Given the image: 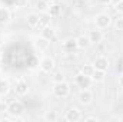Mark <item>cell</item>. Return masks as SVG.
I'll return each instance as SVG.
<instances>
[{
    "instance_id": "1",
    "label": "cell",
    "mask_w": 123,
    "mask_h": 122,
    "mask_svg": "<svg viewBox=\"0 0 123 122\" xmlns=\"http://www.w3.org/2000/svg\"><path fill=\"white\" fill-rule=\"evenodd\" d=\"M70 93V85L67 82H59V83H55L53 85V95L56 98H67Z\"/></svg>"
},
{
    "instance_id": "2",
    "label": "cell",
    "mask_w": 123,
    "mask_h": 122,
    "mask_svg": "<svg viewBox=\"0 0 123 122\" xmlns=\"http://www.w3.org/2000/svg\"><path fill=\"white\" fill-rule=\"evenodd\" d=\"M23 112H25V106H23V103L19 102V101H13V102H10L9 106H7V114H9L12 118H20V116L23 115Z\"/></svg>"
},
{
    "instance_id": "3",
    "label": "cell",
    "mask_w": 123,
    "mask_h": 122,
    "mask_svg": "<svg viewBox=\"0 0 123 122\" xmlns=\"http://www.w3.org/2000/svg\"><path fill=\"white\" fill-rule=\"evenodd\" d=\"M112 23V17L107 14V13H99L96 17H94V25L97 29H107Z\"/></svg>"
},
{
    "instance_id": "4",
    "label": "cell",
    "mask_w": 123,
    "mask_h": 122,
    "mask_svg": "<svg viewBox=\"0 0 123 122\" xmlns=\"http://www.w3.org/2000/svg\"><path fill=\"white\" fill-rule=\"evenodd\" d=\"M74 83H76L80 89H87V88L90 86V83H92V78H90V76H86V75H83V73L80 72V73H77V75L74 76Z\"/></svg>"
},
{
    "instance_id": "5",
    "label": "cell",
    "mask_w": 123,
    "mask_h": 122,
    "mask_svg": "<svg viewBox=\"0 0 123 122\" xmlns=\"http://www.w3.org/2000/svg\"><path fill=\"white\" fill-rule=\"evenodd\" d=\"M39 66H40V69H42L44 73H50V72H53V69H55V61H53V58H50V56H44V58H42Z\"/></svg>"
},
{
    "instance_id": "6",
    "label": "cell",
    "mask_w": 123,
    "mask_h": 122,
    "mask_svg": "<svg viewBox=\"0 0 123 122\" xmlns=\"http://www.w3.org/2000/svg\"><path fill=\"white\" fill-rule=\"evenodd\" d=\"M62 49H63V52H66V53H74V52L79 49V46H77V39H67V40H64L63 45H62Z\"/></svg>"
},
{
    "instance_id": "7",
    "label": "cell",
    "mask_w": 123,
    "mask_h": 122,
    "mask_svg": "<svg viewBox=\"0 0 123 122\" xmlns=\"http://www.w3.org/2000/svg\"><path fill=\"white\" fill-rule=\"evenodd\" d=\"M64 119L67 122H77L82 119V114L77 108H70L66 111V115H64Z\"/></svg>"
},
{
    "instance_id": "8",
    "label": "cell",
    "mask_w": 123,
    "mask_h": 122,
    "mask_svg": "<svg viewBox=\"0 0 123 122\" xmlns=\"http://www.w3.org/2000/svg\"><path fill=\"white\" fill-rule=\"evenodd\" d=\"M93 66H94V69H99V70H107L109 69V66H110V63H109V59L106 58V56H97L94 62H93Z\"/></svg>"
},
{
    "instance_id": "9",
    "label": "cell",
    "mask_w": 123,
    "mask_h": 122,
    "mask_svg": "<svg viewBox=\"0 0 123 122\" xmlns=\"http://www.w3.org/2000/svg\"><path fill=\"white\" fill-rule=\"evenodd\" d=\"M87 37H89V40H90V43H94V45H99L102 40H103V37H105V34H103V32L102 29H93V30L89 32V34H87Z\"/></svg>"
},
{
    "instance_id": "10",
    "label": "cell",
    "mask_w": 123,
    "mask_h": 122,
    "mask_svg": "<svg viewBox=\"0 0 123 122\" xmlns=\"http://www.w3.org/2000/svg\"><path fill=\"white\" fill-rule=\"evenodd\" d=\"M77 99H79V103L89 105V103L93 102V93L89 89H82L80 93H79V96H77Z\"/></svg>"
},
{
    "instance_id": "11",
    "label": "cell",
    "mask_w": 123,
    "mask_h": 122,
    "mask_svg": "<svg viewBox=\"0 0 123 122\" xmlns=\"http://www.w3.org/2000/svg\"><path fill=\"white\" fill-rule=\"evenodd\" d=\"M14 92H16V95H19V96L27 95V93H29V85H27V82L23 81V79H20V81L16 83V86H14Z\"/></svg>"
},
{
    "instance_id": "12",
    "label": "cell",
    "mask_w": 123,
    "mask_h": 122,
    "mask_svg": "<svg viewBox=\"0 0 123 122\" xmlns=\"http://www.w3.org/2000/svg\"><path fill=\"white\" fill-rule=\"evenodd\" d=\"M26 23L27 26L31 27V29H36L40 26V19H39V14L37 13H29L26 16Z\"/></svg>"
},
{
    "instance_id": "13",
    "label": "cell",
    "mask_w": 123,
    "mask_h": 122,
    "mask_svg": "<svg viewBox=\"0 0 123 122\" xmlns=\"http://www.w3.org/2000/svg\"><path fill=\"white\" fill-rule=\"evenodd\" d=\"M40 34H42V37H44L47 40H53L55 36H56V32H55L53 27H50V26H43V29L40 30Z\"/></svg>"
},
{
    "instance_id": "14",
    "label": "cell",
    "mask_w": 123,
    "mask_h": 122,
    "mask_svg": "<svg viewBox=\"0 0 123 122\" xmlns=\"http://www.w3.org/2000/svg\"><path fill=\"white\" fill-rule=\"evenodd\" d=\"M10 20V10L7 7H0V25H6Z\"/></svg>"
},
{
    "instance_id": "15",
    "label": "cell",
    "mask_w": 123,
    "mask_h": 122,
    "mask_svg": "<svg viewBox=\"0 0 123 122\" xmlns=\"http://www.w3.org/2000/svg\"><path fill=\"white\" fill-rule=\"evenodd\" d=\"M89 45H90V40H89L87 34H82V36L77 37V46H79V49H86V47H89Z\"/></svg>"
},
{
    "instance_id": "16",
    "label": "cell",
    "mask_w": 123,
    "mask_h": 122,
    "mask_svg": "<svg viewBox=\"0 0 123 122\" xmlns=\"http://www.w3.org/2000/svg\"><path fill=\"white\" fill-rule=\"evenodd\" d=\"M49 46H50V40H47V39H44V37H40V39L36 40V47H37L39 50H47Z\"/></svg>"
},
{
    "instance_id": "17",
    "label": "cell",
    "mask_w": 123,
    "mask_h": 122,
    "mask_svg": "<svg viewBox=\"0 0 123 122\" xmlns=\"http://www.w3.org/2000/svg\"><path fill=\"white\" fill-rule=\"evenodd\" d=\"M47 13H49L52 17H59L62 14V6L60 4H52V6H49Z\"/></svg>"
},
{
    "instance_id": "18",
    "label": "cell",
    "mask_w": 123,
    "mask_h": 122,
    "mask_svg": "<svg viewBox=\"0 0 123 122\" xmlns=\"http://www.w3.org/2000/svg\"><path fill=\"white\" fill-rule=\"evenodd\" d=\"M106 76V72L105 70H99V69H94L93 75L90 76L92 78V82H102Z\"/></svg>"
},
{
    "instance_id": "19",
    "label": "cell",
    "mask_w": 123,
    "mask_h": 122,
    "mask_svg": "<svg viewBox=\"0 0 123 122\" xmlns=\"http://www.w3.org/2000/svg\"><path fill=\"white\" fill-rule=\"evenodd\" d=\"M36 9L40 12V13H46L49 10V3L46 0H37L36 1Z\"/></svg>"
},
{
    "instance_id": "20",
    "label": "cell",
    "mask_w": 123,
    "mask_h": 122,
    "mask_svg": "<svg viewBox=\"0 0 123 122\" xmlns=\"http://www.w3.org/2000/svg\"><path fill=\"white\" fill-rule=\"evenodd\" d=\"M80 72H82L83 75H86V76H92L93 72H94V66H93V63H86V65H83L82 69H80Z\"/></svg>"
},
{
    "instance_id": "21",
    "label": "cell",
    "mask_w": 123,
    "mask_h": 122,
    "mask_svg": "<svg viewBox=\"0 0 123 122\" xmlns=\"http://www.w3.org/2000/svg\"><path fill=\"white\" fill-rule=\"evenodd\" d=\"M39 19H40V26L43 27V26H49V25H50V19H52V16L46 12V13L39 14Z\"/></svg>"
},
{
    "instance_id": "22",
    "label": "cell",
    "mask_w": 123,
    "mask_h": 122,
    "mask_svg": "<svg viewBox=\"0 0 123 122\" xmlns=\"http://www.w3.org/2000/svg\"><path fill=\"white\" fill-rule=\"evenodd\" d=\"M63 81H64V73L62 70H57V72L53 73V76H52V82L53 83H59V82H63Z\"/></svg>"
},
{
    "instance_id": "23",
    "label": "cell",
    "mask_w": 123,
    "mask_h": 122,
    "mask_svg": "<svg viewBox=\"0 0 123 122\" xmlns=\"http://www.w3.org/2000/svg\"><path fill=\"white\" fill-rule=\"evenodd\" d=\"M57 114L55 112V111H49V112H46V115H44V121L47 122H56L57 121Z\"/></svg>"
},
{
    "instance_id": "24",
    "label": "cell",
    "mask_w": 123,
    "mask_h": 122,
    "mask_svg": "<svg viewBox=\"0 0 123 122\" xmlns=\"http://www.w3.org/2000/svg\"><path fill=\"white\" fill-rule=\"evenodd\" d=\"M7 91H9V83L0 79V95H4Z\"/></svg>"
},
{
    "instance_id": "25",
    "label": "cell",
    "mask_w": 123,
    "mask_h": 122,
    "mask_svg": "<svg viewBox=\"0 0 123 122\" xmlns=\"http://www.w3.org/2000/svg\"><path fill=\"white\" fill-rule=\"evenodd\" d=\"M115 27H116V30H123V17L116 19V22H115Z\"/></svg>"
},
{
    "instance_id": "26",
    "label": "cell",
    "mask_w": 123,
    "mask_h": 122,
    "mask_svg": "<svg viewBox=\"0 0 123 122\" xmlns=\"http://www.w3.org/2000/svg\"><path fill=\"white\" fill-rule=\"evenodd\" d=\"M7 106H9V103H6L4 101H0V114L7 112Z\"/></svg>"
},
{
    "instance_id": "27",
    "label": "cell",
    "mask_w": 123,
    "mask_h": 122,
    "mask_svg": "<svg viewBox=\"0 0 123 122\" xmlns=\"http://www.w3.org/2000/svg\"><path fill=\"white\" fill-rule=\"evenodd\" d=\"M27 3V0H14V6L16 7H25Z\"/></svg>"
},
{
    "instance_id": "28",
    "label": "cell",
    "mask_w": 123,
    "mask_h": 122,
    "mask_svg": "<svg viewBox=\"0 0 123 122\" xmlns=\"http://www.w3.org/2000/svg\"><path fill=\"white\" fill-rule=\"evenodd\" d=\"M115 10H116L117 13H123V0L119 1L117 4H115Z\"/></svg>"
},
{
    "instance_id": "29",
    "label": "cell",
    "mask_w": 123,
    "mask_h": 122,
    "mask_svg": "<svg viewBox=\"0 0 123 122\" xmlns=\"http://www.w3.org/2000/svg\"><path fill=\"white\" fill-rule=\"evenodd\" d=\"M83 119H85V122H90V121L97 122V121H99V118H96V116H85Z\"/></svg>"
},
{
    "instance_id": "30",
    "label": "cell",
    "mask_w": 123,
    "mask_h": 122,
    "mask_svg": "<svg viewBox=\"0 0 123 122\" xmlns=\"http://www.w3.org/2000/svg\"><path fill=\"white\" fill-rule=\"evenodd\" d=\"M100 4H110V0H97Z\"/></svg>"
},
{
    "instance_id": "31",
    "label": "cell",
    "mask_w": 123,
    "mask_h": 122,
    "mask_svg": "<svg viewBox=\"0 0 123 122\" xmlns=\"http://www.w3.org/2000/svg\"><path fill=\"white\" fill-rule=\"evenodd\" d=\"M119 85H120V88H123V73L119 76Z\"/></svg>"
},
{
    "instance_id": "32",
    "label": "cell",
    "mask_w": 123,
    "mask_h": 122,
    "mask_svg": "<svg viewBox=\"0 0 123 122\" xmlns=\"http://www.w3.org/2000/svg\"><path fill=\"white\" fill-rule=\"evenodd\" d=\"M119 1H122V0H110V3H112V4H117Z\"/></svg>"
},
{
    "instance_id": "33",
    "label": "cell",
    "mask_w": 123,
    "mask_h": 122,
    "mask_svg": "<svg viewBox=\"0 0 123 122\" xmlns=\"http://www.w3.org/2000/svg\"><path fill=\"white\" fill-rule=\"evenodd\" d=\"M85 1H90V0H85Z\"/></svg>"
},
{
    "instance_id": "34",
    "label": "cell",
    "mask_w": 123,
    "mask_h": 122,
    "mask_svg": "<svg viewBox=\"0 0 123 122\" xmlns=\"http://www.w3.org/2000/svg\"><path fill=\"white\" fill-rule=\"evenodd\" d=\"M0 58H1V52H0Z\"/></svg>"
}]
</instances>
